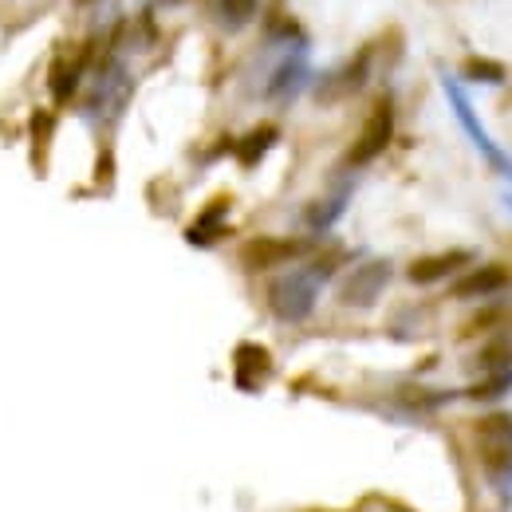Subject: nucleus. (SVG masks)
<instances>
[{"instance_id":"nucleus-1","label":"nucleus","mask_w":512,"mask_h":512,"mask_svg":"<svg viewBox=\"0 0 512 512\" xmlns=\"http://www.w3.org/2000/svg\"><path fill=\"white\" fill-rule=\"evenodd\" d=\"M331 264H308V268H292L284 276H276L268 284V312L284 323H304L316 312V300H320V288L327 280Z\"/></svg>"},{"instance_id":"nucleus-2","label":"nucleus","mask_w":512,"mask_h":512,"mask_svg":"<svg viewBox=\"0 0 512 512\" xmlns=\"http://www.w3.org/2000/svg\"><path fill=\"white\" fill-rule=\"evenodd\" d=\"M446 87V99H449V107H453V115H457V123H461V130L469 134V142L481 150V158L497 170V174H505V178H512V158L489 138V130H485V123L477 119V111H473V103L465 99V91H461V83L457 79H446L442 83Z\"/></svg>"},{"instance_id":"nucleus-3","label":"nucleus","mask_w":512,"mask_h":512,"mask_svg":"<svg viewBox=\"0 0 512 512\" xmlns=\"http://www.w3.org/2000/svg\"><path fill=\"white\" fill-rule=\"evenodd\" d=\"M477 446L497 485L512 481V414H489L477 422Z\"/></svg>"},{"instance_id":"nucleus-4","label":"nucleus","mask_w":512,"mask_h":512,"mask_svg":"<svg viewBox=\"0 0 512 512\" xmlns=\"http://www.w3.org/2000/svg\"><path fill=\"white\" fill-rule=\"evenodd\" d=\"M390 284V260H367L355 272L343 276L339 284V304L343 308H371Z\"/></svg>"},{"instance_id":"nucleus-5","label":"nucleus","mask_w":512,"mask_h":512,"mask_svg":"<svg viewBox=\"0 0 512 512\" xmlns=\"http://www.w3.org/2000/svg\"><path fill=\"white\" fill-rule=\"evenodd\" d=\"M390 138H394V103L383 99V103L371 111V119L363 123V130L355 134V142H351V150H347V166H367V162H375L386 146H390Z\"/></svg>"},{"instance_id":"nucleus-6","label":"nucleus","mask_w":512,"mask_h":512,"mask_svg":"<svg viewBox=\"0 0 512 512\" xmlns=\"http://www.w3.org/2000/svg\"><path fill=\"white\" fill-rule=\"evenodd\" d=\"M509 288H512L509 264H481V268H473L469 276H461L453 284V296L457 300H489V296H501Z\"/></svg>"},{"instance_id":"nucleus-7","label":"nucleus","mask_w":512,"mask_h":512,"mask_svg":"<svg viewBox=\"0 0 512 512\" xmlns=\"http://www.w3.org/2000/svg\"><path fill=\"white\" fill-rule=\"evenodd\" d=\"M304 241H292V237H253L245 249H241V264L245 268H276V264H288L296 256H304Z\"/></svg>"},{"instance_id":"nucleus-8","label":"nucleus","mask_w":512,"mask_h":512,"mask_svg":"<svg viewBox=\"0 0 512 512\" xmlns=\"http://www.w3.org/2000/svg\"><path fill=\"white\" fill-rule=\"evenodd\" d=\"M371 48H363L351 64H343L339 71H331L327 79L320 83V91H316V99L320 103H335V99H347V95H355L363 83H367V75H371Z\"/></svg>"},{"instance_id":"nucleus-9","label":"nucleus","mask_w":512,"mask_h":512,"mask_svg":"<svg viewBox=\"0 0 512 512\" xmlns=\"http://www.w3.org/2000/svg\"><path fill=\"white\" fill-rule=\"evenodd\" d=\"M233 375H237L241 390H260L272 375V355L260 343H241L233 355Z\"/></svg>"},{"instance_id":"nucleus-10","label":"nucleus","mask_w":512,"mask_h":512,"mask_svg":"<svg viewBox=\"0 0 512 512\" xmlns=\"http://www.w3.org/2000/svg\"><path fill=\"white\" fill-rule=\"evenodd\" d=\"M465 264H469V253H465V249H449V253L422 256V260H414V264L406 268V276H410L414 284H434V280H446L449 272L465 268Z\"/></svg>"},{"instance_id":"nucleus-11","label":"nucleus","mask_w":512,"mask_h":512,"mask_svg":"<svg viewBox=\"0 0 512 512\" xmlns=\"http://www.w3.org/2000/svg\"><path fill=\"white\" fill-rule=\"evenodd\" d=\"M308 83V64L300 60V56H292V60H284V64L272 71V79H268V87H264V95L268 99H280V103H288L300 87Z\"/></svg>"},{"instance_id":"nucleus-12","label":"nucleus","mask_w":512,"mask_h":512,"mask_svg":"<svg viewBox=\"0 0 512 512\" xmlns=\"http://www.w3.org/2000/svg\"><path fill=\"white\" fill-rule=\"evenodd\" d=\"M225 217H229V201H225V197H217V201H213V205H209V209H205V213L190 225V233H186V237H190V245H213V241L225 233Z\"/></svg>"},{"instance_id":"nucleus-13","label":"nucleus","mask_w":512,"mask_h":512,"mask_svg":"<svg viewBox=\"0 0 512 512\" xmlns=\"http://www.w3.org/2000/svg\"><path fill=\"white\" fill-rule=\"evenodd\" d=\"M280 138V130L276 127H256V130H249L245 138H241V146H237V158L245 162V166H256L268 150H272V142Z\"/></svg>"},{"instance_id":"nucleus-14","label":"nucleus","mask_w":512,"mask_h":512,"mask_svg":"<svg viewBox=\"0 0 512 512\" xmlns=\"http://www.w3.org/2000/svg\"><path fill=\"white\" fill-rule=\"evenodd\" d=\"M79 71H83L79 60H56V67H52V95H56V99H67V95L75 91Z\"/></svg>"},{"instance_id":"nucleus-15","label":"nucleus","mask_w":512,"mask_h":512,"mask_svg":"<svg viewBox=\"0 0 512 512\" xmlns=\"http://www.w3.org/2000/svg\"><path fill=\"white\" fill-rule=\"evenodd\" d=\"M256 4H260V0H217L221 20H225L229 28H245L256 16Z\"/></svg>"},{"instance_id":"nucleus-16","label":"nucleus","mask_w":512,"mask_h":512,"mask_svg":"<svg viewBox=\"0 0 512 512\" xmlns=\"http://www.w3.org/2000/svg\"><path fill=\"white\" fill-rule=\"evenodd\" d=\"M461 71H465V79H477V83H501L505 79V67L497 60H481V56H469Z\"/></svg>"},{"instance_id":"nucleus-17","label":"nucleus","mask_w":512,"mask_h":512,"mask_svg":"<svg viewBox=\"0 0 512 512\" xmlns=\"http://www.w3.org/2000/svg\"><path fill=\"white\" fill-rule=\"evenodd\" d=\"M509 390H512V371H509V367H505L501 375L493 371V375H489L485 383H477V386H473V390H469V394H473L477 402H489V398H501V394H509Z\"/></svg>"},{"instance_id":"nucleus-18","label":"nucleus","mask_w":512,"mask_h":512,"mask_svg":"<svg viewBox=\"0 0 512 512\" xmlns=\"http://www.w3.org/2000/svg\"><path fill=\"white\" fill-rule=\"evenodd\" d=\"M343 205H347V193H339V197H327L320 205H312V213H308V221L316 225V229H327L339 213H343Z\"/></svg>"},{"instance_id":"nucleus-19","label":"nucleus","mask_w":512,"mask_h":512,"mask_svg":"<svg viewBox=\"0 0 512 512\" xmlns=\"http://www.w3.org/2000/svg\"><path fill=\"white\" fill-rule=\"evenodd\" d=\"M505 205H509V209H512V193H509V197H505Z\"/></svg>"}]
</instances>
